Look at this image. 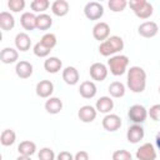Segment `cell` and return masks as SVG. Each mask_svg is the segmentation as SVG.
Listing matches in <instances>:
<instances>
[{
	"label": "cell",
	"instance_id": "21",
	"mask_svg": "<svg viewBox=\"0 0 160 160\" xmlns=\"http://www.w3.org/2000/svg\"><path fill=\"white\" fill-rule=\"evenodd\" d=\"M15 46L20 51H28L31 46V39L26 32H19L15 36Z\"/></svg>",
	"mask_w": 160,
	"mask_h": 160
},
{
	"label": "cell",
	"instance_id": "35",
	"mask_svg": "<svg viewBox=\"0 0 160 160\" xmlns=\"http://www.w3.org/2000/svg\"><path fill=\"white\" fill-rule=\"evenodd\" d=\"M38 158H39V160H54L55 159V152L50 148H42V149H40V151L38 154Z\"/></svg>",
	"mask_w": 160,
	"mask_h": 160
},
{
	"label": "cell",
	"instance_id": "14",
	"mask_svg": "<svg viewBox=\"0 0 160 160\" xmlns=\"http://www.w3.org/2000/svg\"><path fill=\"white\" fill-rule=\"evenodd\" d=\"M96 114H98V110L91 106V105H84L79 109L78 111V116L79 119L82 121V122H92L96 118Z\"/></svg>",
	"mask_w": 160,
	"mask_h": 160
},
{
	"label": "cell",
	"instance_id": "5",
	"mask_svg": "<svg viewBox=\"0 0 160 160\" xmlns=\"http://www.w3.org/2000/svg\"><path fill=\"white\" fill-rule=\"evenodd\" d=\"M128 116L129 119L134 122V124H142L146 118H148V110L142 106V105H139V104H135L129 108V111H128Z\"/></svg>",
	"mask_w": 160,
	"mask_h": 160
},
{
	"label": "cell",
	"instance_id": "8",
	"mask_svg": "<svg viewBox=\"0 0 160 160\" xmlns=\"http://www.w3.org/2000/svg\"><path fill=\"white\" fill-rule=\"evenodd\" d=\"M138 32H139L140 36L150 39V38H154L159 32V26L154 21H144L142 24L139 25Z\"/></svg>",
	"mask_w": 160,
	"mask_h": 160
},
{
	"label": "cell",
	"instance_id": "25",
	"mask_svg": "<svg viewBox=\"0 0 160 160\" xmlns=\"http://www.w3.org/2000/svg\"><path fill=\"white\" fill-rule=\"evenodd\" d=\"M62 109V101L59 99V98H49L45 102V110L49 112V114H59Z\"/></svg>",
	"mask_w": 160,
	"mask_h": 160
},
{
	"label": "cell",
	"instance_id": "22",
	"mask_svg": "<svg viewBox=\"0 0 160 160\" xmlns=\"http://www.w3.org/2000/svg\"><path fill=\"white\" fill-rule=\"evenodd\" d=\"M18 58H19V52L14 48H4L1 50V52H0V60H1L2 64L16 62Z\"/></svg>",
	"mask_w": 160,
	"mask_h": 160
},
{
	"label": "cell",
	"instance_id": "20",
	"mask_svg": "<svg viewBox=\"0 0 160 160\" xmlns=\"http://www.w3.org/2000/svg\"><path fill=\"white\" fill-rule=\"evenodd\" d=\"M62 61L56 56H50L44 61V69L50 74H56L61 70Z\"/></svg>",
	"mask_w": 160,
	"mask_h": 160
},
{
	"label": "cell",
	"instance_id": "10",
	"mask_svg": "<svg viewBox=\"0 0 160 160\" xmlns=\"http://www.w3.org/2000/svg\"><path fill=\"white\" fill-rule=\"evenodd\" d=\"M90 76L95 81H104L108 76V68L102 62H94L89 69Z\"/></svg>",
	"mask_w": 160,
	"mask_h": 160
},
{
	"label": "cell",
	"instance_id": "26",
	"mask_svg": "<svg viewBox=\"0 0 160 160\" xmlns=\"http://www.w3.org/2000/svg\"><path fill=\"white\" fill-rule=\"evenodd\" d=\"M18 151L20 155H25V156H31L35 154L36 151V145L34 141H30V140H24L19 144L18 146Z\"/></svg>",
	"mask_w": 160,
	"mask_h": 160
},
{
	"label": "cell",
	"instance_id": "11",
	"mask_svg": "<svg viewBox=\"0 0 160 160\" xmlns=\"http://www.w3.org/2000/svg\"><path fill=\"white\" fill-rule=\"evenodd\" d=\"M144 135H145V131L142 129V126H140L139 124H134L131 125L128 131H126V139L131 144H138L140 142L142 139H144Z\"/></svg>",
	"mask_w": 160,
	"mask_h": 160
},
{
	"label": "cell",
	"instance_id": "28",
	"mask_svg": "<svg viewBox=\"0 0 160 160\" xmlns=\"http://www.w3.org/2000/svg\"><path fill=\"white\" fill-rule=\"evenodd\" d=\"M112 98H122L125 95V85L120 81H112L108 88Z\"/></svg>",
	"mask_w": 160,
	"mask_h": 160
},
{
	"label": "cell",
	"instance_id": "39",
	"mask_svg": "<svg viewBox=\"0 0 160 160\" xmlns=\"http://www.w3.org/2000/svg\"><path fill=\"white\" fill-rule=\"evenodd\" d=\"M74 160H89V154L84 150H80L75 154L74 156Z\"/></svg>",
	"mask_w": 160,
	"mask_h": 160
},
{
	"label": "cell",
	"instance_id": "37",
	"mask_svg": "<svg viewBox=\"0 0 160 160\" xmlns=\"http://www.w3.org/2000/svg\"><path fill=\"white\" fill-rule=\"evenodd\" d=\"M148 115H149L154 121H160V104L152 105V106L149 109Z\"/></svg>",
	"mask_w": 160,
	"mask_h": 160
},
{
	"label": "cell",
	"instance_id": "9",
	"mask_svg": "<svg viewBox=\"0 0 160 160\" xmlns=\"http://www.w3.org/2000/svg\"><path fill=\"white\" fill-rule=\"evenodd\" d=\"M101 124H102V128L106 131L112 132V131H116V130L120 129V126H121V119L116 114H106L104 116Z\"/></svg>",
	"mask_w": 160,
	"mask_h": 160
},
{
	"label": "cell",
	"instance_id": "31",
	"mask_svg": "<svg viewBox=\"0 0 160 160\" xmlns=\"http://www.w3.org/2000/svg\"><path fill=\"white\" fill-rule=\"evenodd\" d=\"M40 42H41L44 46H46L48 49H50V50H51V49L56 45L58 40H56L55 34H52V32H46V34H44V35H42V38L40 39Z\"/></svg>",
	"mask_w": 160,
	"mask_h": 160
},
{
	"label": "cell",
	"instance_id": "18",
	"mask_svg": "<svg viewBox=\"0 0 160 160\" xmlns=\"http://www.w3.org/2000/svg\"><path fill=\"white\" fill-rule=\"evenodd\" d=\"M95 109L99 112L110 114V111L114 109V100L110 96H101L99 100H96Z\"/></svg>",
	"mask_w": 160,
	"mask_h": 160
},
{
	"label": "cell",
	"instance_id": "33",
	"mask_svg": "<svg viewBox=\"0 0 160 160\" xmlns=\"http://www.w3.org/2000/svg\"><path fill=\"white\" fill-rule=\"evenodd\" d=\"M34 54L38 56V58H46L49 54H50V49H48L46 46H44L40 41H38L35 45H34V49H32Z\"/></svg>",
	"mask_w": 160,
	"mask_h": 160
},
{
	"label": "cell",
	"instance_id": "36",
	"mask_svg": "<svg viewBox=\"0 0 160 160\" xmlns=\"http://www.w3.org/2000/svg\"><path fill=\"white\" fill-rule=\"evenodd\" d=\"M112 160H132L131 159V154L128 150H115L112 152Z\"/></svg>",
	"mask_w": 160,
	"mask_h": 160
},
{
	"label": "cell",
	"instance_id": "16",
	"mask_svg": "<svg viewBox=\"0 0 160 160\" xmlns=\"http://www.w3.org/2000/svg\"><path fill=\"white\" fill-rule=\"evenodd\" d=\"M80 75L76 68L74 66H66L62 70V80L68 84V85H75L79 82Z\"/></svg>",
	"mask_w": 160,
	"mask_h": 160
},
{
	"label": "cell",
	"instance_id": "2",
	"mask_svg": "<svg viewBox=\"0 0 160 160\" xmlns=\"http://www.w3.org/2000/svg\"><path fill=\"white\" fill-rule=\"evenodd\" d=\"M124 49V40L120 36H110L105 41L100 42L99 45V52L102 56H114L116 52L121 51Z\"/></svg>",
	"mask_w": 160,
	"mask_h": 160
},
{
	"label": "cell",
	"instance_id": "19",
	"mask_svg": "<svg viewBox=\"0 0 160 160\" xmlns=\"http://www.w3.org/2000/svg\"><path fill=\"white\" fill-rule=\"evenodd\" d=\"M36 18L38 16L34 12H30V11L22 12V15L20 16V24L25 30L31 31L36 29Z\"/></svg>",
	"mask_w": 160,
	"mask_h": 160
},
{
	"label": "cell",
	"instance_id": "6",
	"mask_svg": "<svg viewBox=\"0 0 160 160\" xmlns=\"http://www.w3.org/2000/svg\"><path fill=\"white\" fill-rule=\"evenodd\" d=\"M84 14L89 20H99L104 15V6L98 1H90L85 5Z\"/></svg>",
	"mask_w": 160,
	"mask_h": 160
},
{
	"label": "cell",
	"instance_id": "12",
	"mask_svg": "<svg viewBox=\"0 0 160 160\" xmlns=\"http://www.w3.org/2000/svg\"><path fill=\"white\" fill-rule=\"evenodd\" d=\"M110 35V26L108 22H104V21H100V22H96L92 28V36L99 40V41H105Z\"/></svg>",
	"mask_w": 160,
	"mask_h": 160
},
{
	"label": "cell",
	"instance_id": "42",
	"mask_svg": "<svg viewBox=\"0 0 160 160\" xmlns=\"http://www.w3.org/2000/svg\"><path fill=\"white\" fill-rule=\"evenodd\" d=\"M159 94H160V85H159Z\"/></svg>",
	"mask_w": 160,
	"mask_h": 160
},
{
	"label": "cell",
	"instance_id": "40",
	"mask_svg": "<svg viewBox=\"0 0 160 160\" xmlns=\"http://www.w3.org/2000/svg\"><path fill=\"white\" fill-rule=\"evenodd\" d=\"M155 145H156V148H158V150L160 152V130H159V132L155 136Z\"/></svg>",
	"mask_w": 160,
	"mask_h": 160
},
{
	"label": "cell",
	"instance_id": "30",
	"mask_svg": "<svg viewBox=\"0 0 160 160\" xmlns=\"http://www.w3.org/2000/svg\"><path fill=\"white\" fill-rule=\"evenodd\" d=\"M49 6H50L49 0H32L30 2V8L32 9V11L40 14H44V11L48 10Z\"/></svg>",
	"mask_w": 160,
	"mask_h": 160
},
{
	"label": "cell",
	"instance_id": "15",
	"mask_svg": "<svg viewBox=\"0 0 160 160\" xmlns=\"http://www.w3.org/2000/svg\"><path fill=\"white\" fill-rule=\"evenodd\" d=\"M15 72L20 79H28L32 75V65L26 60H20L16 62Z\"/></svg>",
	"mask_w": 160,
	"mask_h": 160
},
{
	"label": "cell",
	"instance_id": "17",
	"mask_svg": "<svg viewBox=\"0 0 160 160\" xmlns=\"http://www.w3.org/2000/svg\"><path fill=\"white\" fill-rule=\"evenodd\" d=\"M79 92L84 99H92L96 95L98 89H96V85L94 84V81H89L88 80V81H82L80 84Z\"/></svg>",
	"mask_w": 160,
	"mask_h": 160
},
{
	"label": "cell",
	"instance_id": "34",
	"mask_svg": "<svg viewBox=\"0 0 160 160\" xmlns=\"http://www.w3.org/2000/svg\"><path fill=\"white\" fill-rule=\"evenodd\" d=\"M8 8L12 12H20L25 8V1L24 0H9L8 1Z\"/></svg>",
	"mask_w": 160,
	"mask_h": 160
},
{
	"label": "cell",
	"instance_id": "7",
	"mask_svg": "<svg viewBox=\"0 0 160 160\" xmlns=\"http://www.w3.org/2000/svg\"><path fill=\"white\" fill-rule=\"evenodd\" d=\"M156 150L152 144L145 142L136 150V160H155Z\"/></svg>",
	"mask_w": 160,
	"mask_h": 160
},
{
	"label": "cell",
	"instance_id": "38",
	"mask_svg": "<svg viewBox=\"0 0 160 160\" xmlns=\"http://www.w3.org/2000/svg\"><path fill=\"white\" fill-rule=\"evenodd\" d=\"M56 159H58V160H74V156H72V154L69 152V151H60V152L58 154Z\"/></svg>",
	"mask_w": 160,
	"mask_h": 160
},
{
	"label": "cell",
	"instance_id": "27",
	"mask_svg": "<svg viewBox=\"0 0 160 160\" xmlns=\"http://www.w3.org/2000/svg\"><path fill=\"white\" fill-rule=\"evenodd\" d=\"M52 25V19L48 14H39L36 18V29L39 30H48Z\"/></svg>",
	"mask_w": 160,
	"mask_h": 160
},
{
	"label": "cell",
	"instance_id": "41",
	"mask_svg": "<svg viewBox=\"0 0 160 160\" xmlns=\"http://www.w3.org/2000/svg\"><path fill=\"white\" fill-rule=\"evenodd\" d=\"M16 160H31V156H25V155H19Z\"/></svg>",
	"mask_w": 160,
	"mask_h": 160
},
{
	"label": "cell",
	"instance_id": "4",
	"mask_svg": "<svg viewBox=\"0 0 160 160\" xmlns=\"http://www.w3.org/2000/svg\"><path fill=\"white\" fill-rule=\"evenodd\" d=\"M128 65H129V58L126 55H114L108 60V66L110 69V72L115 76H120L125 74Z\"/></svg>",
	"mask_w": 160,
	"mask_h": 160
},
{
	"label": "cell",
	"instance_id": "29",
	"mask_svg": "<svg viewBox=\"0 0 160 160\" xmlns=\"http://www.w3.org/2000/svg\"><path fill=\"white\" fill-rule=\"evenodd\" d=\"M15 140H16V134L14 130H11V129L2 130L1 136H0V142L2 146H10L15 142Z\"/></svg>",
	"mask_w": 160,
	"mask_h": 160
},
{
	"label": "cell",
	"instance_id": "24",
	"mask_svg": "<svg viewBox=\"0 0 160 160\" xmlns=\"http://www.w3.org/2000/svg\"><path fill=\"white\" fill-rule=\"evenodd\" d=\"M15 26V19L12 14L8 11H1L0 12V28L4 31H9Z\"/></svg>",
	"mask_w": 160,
	"mask_h": 160
},
{
	"label": "cell",
	"instance_id": "32",
	"mask_svg": "<svg viewBox=\"0 0 160 160\" xmlns=\"http://www.w3.org/2000/svg\"><path fill=\"white\" fill-rule=\"evenodd\" d=\"M108 6L111 11L119 12V11H122L128 6V1L126 0H109Z\"/></svg>",
	"mask_w": 160,
	"mask_h": 160
},
{
	"label": "cell",
	"instance_id": "3",
	"mask_svg": "<svg viewBox=\"0 0 160 160\" xmlns=\"http://www.w3.org/2000/svg\"><path fill=\"white\" fill-rule=\"evenodd\" d=\"M128 5L131 8L134 14L140 19H149L154 12L152 5L146 0H130Z\"/></svg>",
	"mask_w": 160,
	"mask_h": 160
},
{
	"label": "cell",
	"instance_id": "1",
	"mask_svg": "<svg viewBox=\"0 0 160 160\" xmlns=\"http://www.w3.org/2000/svg\"><path fill=\"white\" fill-rule=\"evenodd\" d=\"M128 88L135 92L140 94L146 88V72L140 66H131L128 70V79H126Z\"/></svg>",
	"mask_w": 160,
	"mask_h": 160
},
{
	"label": "cell",
	"instance_id": "13",
	"mask_svg": "<svg viewBox=\"0 0 160 160\" xmlns=\"http://www.w3.org/2000/svg\"><path fill=\"white\" fill-rule=\"evenodd\" d=\"M35 91L39 98H42V99L51 98V94L54 92V84L50 80H41L36 84Z\"/></svg>",
	"mask_w": 160,
	"mask_h": 160
},
{
	"label": "cell",
	"instance_id": "23",
	"mask_svg": "<svg viewBox=\"0 0 160 160\" xmlns=\"http://www.w3.org/2000/svg\"><path fill=\"white\" fill-rule=\"evenodd\" d=\"M69 2L66 0H55L51 4V11L56 16H65L69 12Z\"/></svg>",
	"mask_w": 160,
	"mask_h": 160
}]
</instances>
